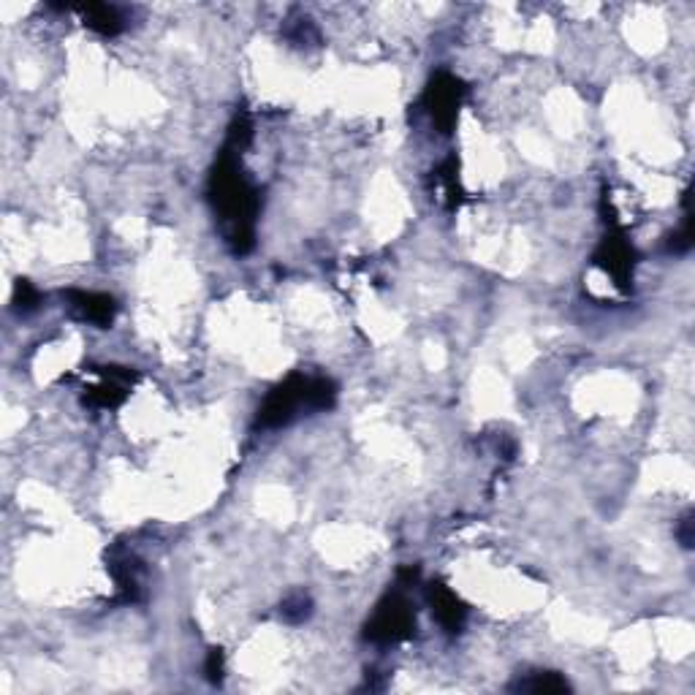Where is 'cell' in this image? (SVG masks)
Segmentation results:
<instances>
[{"mask_svg":"<svg viewBox=\"0 0 695 695\" xmlns=\"http://www.w3.org/2000/svg\"><path fill=\"white\" fill-rule=\"evenodd\" d=\"M237 150L223 144L220 158L215 163L210 177V201L223 223V234L229 248L242 256L253 250L256 239V215H258V193L242 174Z\"/></svg>","mask_w":695,"mask_h":695,"instance_id":"1","label":"cell"},{"mask_svg":"<svg viewBox=\"0 0 695 695\" xmlns=\"http://www.w3.org/2000/svg\"><path fill=\"white\" fill-rule=\"evenodd\" d=\"M337 400V386L329 378L291 375L288 381L269 391L258 408L256 424L264 429L286 427L299 416V410H329Z\"/></svg>","mask_w":695,"mask_h":695,"instance_id":"2","label":"cell"},{"mask_svg":"<svg viewBox=\"0 0 695 695\" xmlns=\"http://www.w3.org/2000/svg\"><path fill=\"white\" fill-rule=\"evenodd\" d=\"M405 584L397 590L383 595V600L375 606V614L364 628V638L375 644H397L416 633V611L405 598Z\"/></svg>","mask_w":695,"mask_h":695,"instance_id":"3","label":"cell"},{"mask_svg":"<svg viewBox=\"0 0 695 695\" xmlns=\"http://www.w3.org/2000/svg\"><path fill=\"white\" fill-rule=\"evenodd\" d=\"M462 101H465L462 79H457L454 74H446V71L435 74V79L429 82L427 93H424V106H427L429 120H432V125L438 128L440 134H451L454 131Z\"/></svg>","mask_w":695,"mask_h":695,"instance_id":"4","label":"cell"},{"mask_svg":"<svg viewBox=\"0 0 695 695\" xmlns=\"http://www.w3.org/2000/svg\"><path fill=\"white\" fill-rule=\"evenodd\" d=\"M633 258H636V253L630 248V242L625 239L617 223L611 220L609 234L603 237L600 248L595 250V264L606 275H611L614 286L622 288V291H630V286H633V264H636Z\"/></svg>","mask_w":695,"mask_h":695,"instance_id":"5","label":"cell"},{"mask_svg":"<svg viewBox=\"0 0 695 695\" xmlns=\"http://www.w3.org/2000/svg\"><path fill=\"white\" fill-rule=\"evenodd\" d=\"M96 372L98 383L87 389V405H96V408H117V405H123L128 391H131V386L136 381V372L128 370V367H98Z\"/></svg>","mask_w":695,"mask_h":695,"instance_id":"6","label":"cell"},{"mask_svg":"<svg viewBox=\"0 0 695 695\" xmlns=\"http://www.w3.org/2000/svg\"><path fill=\"white\" fill-rule=\"evenodd\" d=\"M66 299L68 307L74 310V315L87 321V324L106 329V326L115 321L117 307L112 296L96 294V291H68Z\"/></svg>","mask_w":695,"mask_h":695,"instance_id":"7","label":"cell"},{"mask_svg":"<svg viewBox=\"0 0 695 695\" xmlns=\"http://www.w3.org/2000/svg\"><path fill=\"white\" fill-rule=\"evenodd\" d=\"M427 598L429 606H432V614L440 622V628L448 630V633H459L467 619L465 603L448 590L446 584H440V581L438 584H429Z\"/></svg>","mask_w":695,"mask_h":695,"instance_id":"8","label":"cell"},{"mask_svg":"<svg viewBox=\"0 0 695 695\" xmlns=\"http://www.w3.org/2000/svg\"><path fill=\"white\" fill-rule=\"evenodd\" d=\"M77 14L82 17L87 28L96 30L101 36H117L123 33L125 17L123 11L109 3H87V6H77Z\"/></svg>","mask_w":695,"mask_h":695,"instance_id":"9","label":"cell"},{"mask_svg":"<svg viewBox=\"0 0 695 695\" xmlns=\"http://www.w3.org/2000/svg\"><path fill=\"white\" fill-rule=\"evenodd\" d=\"M511 690H516V693L541 695V693H565V690H571V685H568L560 674H554V671H538V674H530V676H524V679H519V682H514Z\"/></svg>","mask_w":695,"mask_h":695,"instance_id":"10","label":"cell"},{"mask_svg":"<svg viewBox=\"0 0 695 695\" xmlns=\"http://www.w3.org/2000/svg\"><path fill=\"white\" fill-rule=\"evenodd\" d=\"M112 576H115L117 595L123 603L139 598V562L125 557L120 562H112Z\"/></svg>","mask_w":695,"mask_h":695,"instance_id":"11","label":"cell"},{"mask_svg":"<svg viewBox=\"0 0 695 695\" xmlns=\"http://www.w3.org/2000/svg\"><path fill=\"white\" fill-rule=\"evenodd\" d=\"M310 611H313V600L307 598L305 592H296V595L283 600V609H280V614H283L288 622H305V619L310 617Z\"/></svg>","mask_w":695,"mask_h":695,"instance_id":"12","label":"cell"},{"mask_svg":"<svg viewBox=\"0 0 695 695\" xmlns=\"http://www.w3.org/2000/svg\"><path fill=\"white\" fill-rule=\"evenodd\" d=\"M39 305H41L39 288L33 286V283H28V280H20V283L14 286V307H17L20 313H30V310H36Z\"/></svg>","mask_w":695,"mask_h":695,"instance_id":"13","label":"cell"},{"mask_svg":"<svg viewBox=\"0 0 695 695\" xmlns=\"http://www.w3.org/2000/svg\"><path fill=\"white\" fill-rule=\"evenodd\" d=\"M440 180H443V191H446L448 207L454 210L459 204V177H457V158H448L440 169Z\"/></svg>","mask_w":695,"mask_h":695,"instance_id":"14","label":"cell"},{"mask_svg":"<svg viewBox=\"0 0 695 695\" xmlns=\"http://www.w3.org/2000/svg\"><path fill=\"white\" fill-rule=\"evenodd\" d=\"M204 671L210 676V682H220V679H223V652H220V649H212Z\"/></svg>","mask_w":695,"mask_h":695,"instance_id":"15","label":"cell"},{"mask_svg":"<svg viewBox=\"0 0 695 695\" xmlns=\"http://www.w3.org/2000/svg\"><path fill=\"white\" fill-rule=\"evenodd\" d=\"M676 535H679V541H682V546L685 549H690L693 546V516L687 514L682 522H679V530H676Z\"/></svg>","mask_w":695,"mask_h":695,"instance_id":"16","label":"cell"}]
</instances>
